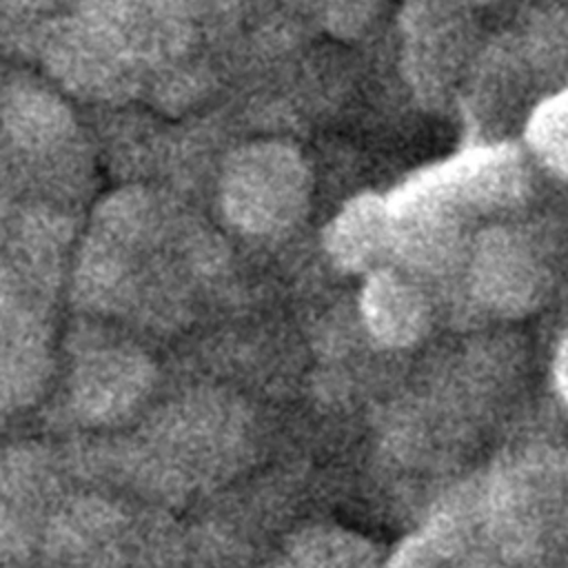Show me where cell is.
Returning <instances> with one entry per match:
<instances>
[{
    "mask_svg": "<svg viewBox=\"0 0 568 568\" xmlns=\"http://www.w3.org/2000/svg\"><path fill=\"white\" fill-rule=\"evenodd\" d=\"M220 197L226 217L253 235L291 229L311 200V173L302 155L284 142H253L224 164Z\"/></svg>",
    "mask_w": 568,
    "mask_h": 568,
    "instance_id": "cell-1",
    "label": "cell"
},
{
    "mask_svg": "<svg viewBox=\"0 0 568 568\" xmlns=\"http://www.w3.org/2000/svg\"><path fill=\"white\" fill-rule=\"evenodd\" d=\"M244 413L226 397L193 395L164 413L151 442L149 468L164 481L215 479L244 453Z\"/></svg>",
    "mask_w": 568,
    "mask_h": 568,
    "instance_id": "cell-2",
    "label": "cell"
},
{
    "mask_svg": "<svg viewBox=\"0 0 568 568\" xmlns=\"http://www.w3.org/2000/svg\"><path fill=\"white\" fill-rule=\"evenodd\" d=\"M42 55L51 75L87 100L126 98L138 82L140 62L84 11L51 24L42 40Z\"/></svg>",
    "mask_w": 568,
    "mask_h": 568,
    "instance_id": "cell-3",
    "label": "cell"
},
{
    "mask_svg": "<svg viewBox=\"0 0 568 568\" xmlns=\"http://www.w3.org/2000/svg\"><path fill=\"white\" fill-rule=\"evenodd\" d=\"M548 284V260L535 237L513 226H493L477 235L470 251V288L486 308L501 315L528 313Z\"/></svg>",
    "mask_w": 568,
    "mask_h": 568,
    "instance_id": "cell-4",
    "label": "cell"
},
{
    "mask_svg": "<svg viewBox=\"0 0 568 568\" xmlns=\"http://www.w3.org/2000/svg\"><path fill=\"white\" fill-rule=\"evenodd\" d=\"M153 366L131 346L89 351L71 375L75 410L91 422H113L131 413L149 393Z\"/></svg>",
    "mask_w": 568,
    "mask_h": 568,
    "instance_id": "cell-5",
    "label": "cell"
},
{
    "mask_svg": "<svg viewBox=\"0 0 568 568\" xmlns=\"http://www.w3.org/2000/svg\"><path fill=\"white\" fill-rule=\"evenodd\" d=\"M437 173L466 213L510 209L521 202L530 186L526 160L508 144L464 151L439 164Z\"/></svg>",
    "mask_w": 568,
    "mask_h": 568,
    "instance_id": "cell-6",
    "label": "cell"
},
{
    "mask_svg": "<svg viewBox=\"0 0 568 568\" xmlns=\"http://www.w3.org/2000/svg\"><path fill=\"white\" fill-rule=\"evenodd\" d=\"M42 308L2 302L0 384L7 408L31 404L49 377V333Z\"/></svg>",
    "mask_w": 568,
    "mask_h": 568,
    "instance_id": "cell-7",
    "label": "cell"
},
{
    "mask_svg": "<svg viewBox=\"0 0 568 568\" xmlns=\"http://www.w3.org/2000/svg\"><path fill=\"white\" fill-rule=\"evenodd\" d=\"M4 144L29 158L67 151L73 140V118L64 102L38 84L16 82L2 98Z\"/></svg>",
    "mask_w": 568,
    "mask_h": 568,
    "instance_id": "cell-8",
    "label": "cell"
},
{
    "mask_svg": "<svg viewBox=\"0 0 568 568\" xmlns=\"http://www.w3.org/2000/svg\"><path fill=\"white\" fill-rule=\"evenodd\" d=\"M362 322L371 337L386 348H406L422 339L428 328L424 293L390 268H375L359 297Z\"/></svg>",
    "mask_w": 568,
    "mask_h": 568,
    "instance_id": "cell-9",
    "label": "cell"
},
{
    "mask_svg": "<svg viewBox=\"0 0 568 568\" xmlns=\"http://www.w3.org/2000/svg\"><path fill=\"white\" fill-rule=\"evenodd\" d=\"M129 528L122 513L102 499L67 506L49 528L55 555L80 568L109 566L120 552Z\"/></svg>",
    "mask_w": 568,
    "mask_h": 568,
    "instance_id": "cell-10",
    "label": "cell"
},
{
    "mask_svg": "<svg viewBox=\"0 0 568 568\" xmlns=\"http://www.w3.org/2000/svg\"><path fill=\"white\" fill-rule=\"evenodd\" d=\"M324 246L344 271H371L393 253V213L386 197L364 193L348 200L328 222Z\"/></svg>",
    "mask_w": 568,
    "mask_h": 568,
    "instance_id": "cell-11",
    "label": "cell"
},
{
    "mask_svg": "<svg viewBox=\"0 0 568 568\" xmlns=\"http://www.w3.org/2000/svg\"><path fill=\"white\" fill-rule=\"evenodd\" d=\"M286 559L300 568H377V552L364 537L333 526L302 532Z\"/></svg>",
    "mask_w": 568,
    "mask_h": 568,
    "instance_id": "cell-12",
    "label": "cell"
},
{
    "mask_svg": "<svg viewBox=\"0 0 568 568\" xmlns=\"http://www.w3.org/2000/svg\"><path fill=\"white\" fill-rule=\"evenodd\" d=\"M526 140L550 171L568 178V87L535 106L526 124Z\"/></svg>",
    "mask_w": 568,
    "mask_h": 568,
    "instance_id": "cell-13",
    "label": "cell"
},
{
    "mask_svg": "<svg viewBox=\"0 0 568 568\" xmlns=\"http://www.w3.org/2000/svg\"><path fill=\"white\" fill-rule=\"evenodd\" d=\"M382 0H324L326 24L333 33L355 36L373 20Z\"/></svg>",
    "mask_w": 568,
    "mask_h": 568,
    "instance_id": "cell-14",
    "label": "cell"
},
{
    "mask_svg": "<svg viewBox=\"0 0 568 568\" xmlns=\"http://www.w3.org/2000/svg\"><path fill=\"white\" fill-rule=\"evenodd\" d=\"M555 384H557V393L564 399L566 408H568V333L559 339L557 344V353H555Z\"/></svg>",
    "mask_w": 568,
    "mask_h": 568,
    "instance_id": "cell-15",
    "label": "cell"
},
{
    "mask_svg": "<svg viewBox=\"0 0 568 568\" xmlns=\"http://www.w3.org/2000/svg\"><path fill=\"white\" fill-rule=\"evenodd\" d=\"M275 568H300V566H297V564H293L291 559H284V561H282L280 566H275Z\"/></svg>",
    "mask_w": 568,
    "mask_h": 568,
    "instance_id": "cell-16",
    "label": "cell"
}]
</instances>
